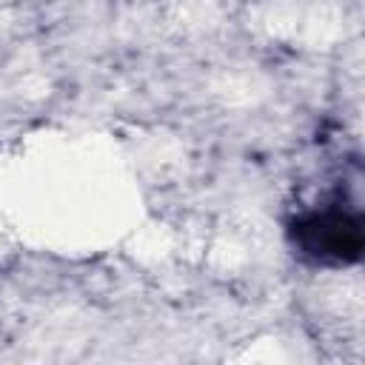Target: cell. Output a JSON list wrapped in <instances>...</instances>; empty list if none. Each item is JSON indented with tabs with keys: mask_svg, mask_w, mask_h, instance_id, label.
<instances>
[{
	"mask_svg": "<svg viewBox=\"0 0 365 365\" xmlns=\"http://www.w3.org/2000/svg\"><path fill=\"white\" fill-rule=\"evenodd\" d=\"M294 248L322 265H351L362 257V214L345 202H325L297 214L288 225Z\"/></svg>",
	"mask_w": 365,
	"mask_h": 365,
	"instance_id": "obj_1",
	"label": "cell"
}]
</instances>
